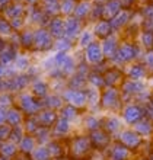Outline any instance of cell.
<instances>
[{
  "label": "cell",
  "mask_w": 153,
  "mask_h": 160,
  "mask_svg": "<svg viewBox=\"0 0 153 160\" xmlns=\"http://www.w3.org/2000/svg\"><path fill=\"white\" fill-rule=\"evenodd\" d=\"M86 55H88V60H89L90 63H95V61H99L101 60V50H99V47L92 42L89 47H88V50H86Z\"/></svg>",
  "instance_id": "52a82bcc"
},
{
  "label": "cell",
  "mask_w": 153,
  "mask_h": 160,
  "mask_svg": "<svg viewBox=\"0 0 153 160\" xmlns=\"http://www.w3.org/2000/svg\"><path fill=\"white\" fill-rule=\"evenodd\" d=\"M61 10L59 0H43V12L47 15H57Z\"/></svg>",
  "instance_id": "5b68a950"
},
{
  "label": "cell",
  "mask_w": 153,
  "mask_h": 160,
  "mask_svg": "<svg viewBox=\"0 0 153 160\" xmlns=\"http://www.w3.org/2000/svg\"><path fill=\"white\" fill-rule=\"evenodd\" d=\"M106 31H108V25L104 23V22H101V23L95 28V32L98 35H106Z\"/></svg>",
  "instance_id": "2e32d148"
},
{
  "label": "cell",
  "mask_w": 153,
  "mask_h": 160,
  "mask_svg": "<svg viewBox=\"0 0 153 160\" xmlns=\"http://www.w3.org/2000/svg\"><path fill=\"white\" fill-rule=\"evenodd\" d=\"M26 2H28V3H37L38 0H26Z\"/></svg>",
  "instance_id": "ffe728a7"
},
{
  "label": "cell",
  "mask_w": 153,
  "mask_h": 160,
  "mask_svg": "<svg viewBox=\"0 0 153 160\" xmlns=\"http://www.w3.org/2000/svg\"><path fill=\"white\" fill-rule=\"evenodd\" d=\"M90 44H92V34L90 32H83V34L80 35V39H79V45L80 47H89Z\"/></svg>",
  "instance_id": "5bb4252c"
},
{
  "label": "cell",
  "mask_w": 153,
  "mask_h": 160,
  "mask_svg": "<svg viewBox=\"0 0 153 160\" xmlns=\"http://www.w3.org/2000/svg\"><path fill=\"white\" fill-rule=\"evenodd\" d=\"M54 63H55V67L59 66L64 73H72L74 70V61L66 52H57L54 57Z\"/></svg>",
  "instance_id": "7a4b0ae2"
},
{
  "label": "cell",
  "mask_w": 153,
  "mask_h": 160,
  "mask_svg": "<svg viewBox=\"0 0 153 160\" xmlns=\"http://www.w3.org/2000/svg\"><path fill=\"white\" fill-rule=\"evenodd\" d=\"M22 25H23V21H22L21 18H16V19H12V21H10V26H12V28H15V29L22 28Z\"/></svg>",
  "instance_id": "e0dca14e"
},
{
  "label": "cell",
  "mask_w": 153,
  "mask_h": 160,
  "mask_svg": "<svg viewBox=\"0 0 153 160\" xmlns=\"http://www.w3.org/2000/svg\"><path fill=\"white\" fill-rule=\"evenodd\" d=\"M48 32L51 34V37H57V38H63L64 35V21H61L60 18H54L50 22V29Z\"/></svg>",
  "instance_id": "277c9868"
},
{
  "label": "cell",
  "mask_w": 153,
  "mask_h": 160,
  "mask_svg": "<svg viewBox=\"0 0 153 160\" xmlns=\"http://www.w3.org/2000/svg\"><path fill=\"white\" fill-rule=\"evenodd\" d=\"M15 55H16V52H15V47L8 45L4 50L0 51V63L2 64H9L10 61H13V60L16 58Z\"/></svg>",
  "instance_id": "8992f818"
},
{
  "label": "cell",
  "mask_w": 153,
  "mask_h": 160,
  "mask_svg": "<svg viewBox=\"0 0 153 160\" xmlns=\"http://www.w3.org/2000/svg\"><path fill=\"white\" fill-rule=\"evenodd\" d=\"M9 2H10V0H0V8H3V6H8Z\"/></svg>",
  "instance_id": "d6986e66"
},
{
  "label": "cell",
  "mask_w": 153,
  "mask_h": 160,
  "mask_svg": "<svg viewBox=\"0 0 153 160\" xmlns=\"http://www.w3.org/2000/svg\"><path fill=\"white\" fill-rule=\"evenodd\" d=\"M80 31V22L77 21L76 18H69L67 21L64 22V34L67 35L69 39L74 38Z\"/></svg>",
  "instance_id": "3957f363"
},
{
  "label": "cell",
  "mask_w": 153,
  "mask_h": 160,
  "mask_svg": "<svg viewBox=\"0 0 153 160\" xmlns=\"http://www.w3.org/2000/svg\"><path fill=\"white\" fill-rule=\"evenodd\" d=\"M23 13V6L19 3H15V4H10L4 10V15L8 18H12V19H16V18H21V15Z\"/></svg>",
  "instance_id": "ba28073f"
},
{
  "label": "cell",
  "mask_w": 153,
  "mask_h": 160,
  "mask_svg": "<svg viewBox=\"0 0 153 160\" xmlns=\"http://www.w3.org/2000/svg\"><path fill=\"white\" fill-rule=\"evenodd\" d=\"M45 89H47V86H45L44 83H41V82H38V83H35V92L39 93V95H43ZM45 92H47V90H45Z\"/></svg>",
  "instance_id": "ac0fdd59"
},
{
  "label": "cell",
  "mask_w": 153,
  "mask_h": 160,
  "mask_svg": "<svg viewBox=\"0 0 153 160\" xmlns=\"http://www.w3.org/2000/svg\"><path fill=\"white\" fill-rule=\"evenodd\" d=\"M34 39H35V32L32 31H25L21 34V45L28 48V47L34 45Z\"/></svg>",
  "instance_id": "30bf717a"
},
{
  "label": "cell",
  "mask_w": 153,
  "mask_h": 160,
  "mask_svg": "<svg viewBox=\"0 0 153 160\" xmlns=\"http://www.w3.org/2000/svg\"><path fill=\"white\" fill-rule=\"evenodd\" d=\"M16 2H19V0H16Z\"/></svg>",
  "instance_id": "44dd1931"
},
{
  "label": "cell",
  "mask_w": 153,
  "mask_h": 160,
  "mask_svg": "<svg viewBox=\"0 0 153 160\" xmlns=\"http://www.w3.org/2000/svg\"><path fill=\"white\" fill-rule=\"evenodd\" d=\"M34 47L38 51H48L53 47V37L48 31L45 29H38L35 32V39H34Z\"/></svg>",
  "instance_id": "6da1fadb"
},
{
  "label": "cell",
  "mask_w": 153,
  "mask_h": 160,
  "mask_svg": "<svg viewBox=\"0 0 153 160\" xmlns=\"http://www.w3.org/2000/svg\"><path fill=\"white\" fill-rule=\"evenodd\" d=\"M55 48L59 52H67L70 48H72V41L69 38H60L55 41Z\"/></svg>",
  "instance_id": "8fae6325"
},
{
  "label": "cell",
  "mask_w": 153,
  "mask_h": 160,
  "mask_svg": "<svg viewBox=\"0 0 153 160\" xmlns=\"http://www.w3.org/2000/svg\"><path fill=\"white\" fill-rule=\"evenodd\" d=\"M90 4L88 3V2H82L80 4H77L76 6V9H74V16H76V19H83V18L89 13V10H90Z\"/></svg>",
  "instance_id": "9c48e42d"
},
{
  "label": "cell",
  "mask_w": 153,
  "mask_h": 160,
  "mask_svg": "<svg viewBox=\"0 0 153 160\" xmlns=\"http://www.w3.org/2000/svg\"><path fill=\"white\" fill-rule=\"evenodd\" d=\"M0 35H12V26L4 19H0Z\"/></svg>",
  "instance_id": "4fadbf2b"
},
{
  "label": "cell",
  "mask_w": 153,
  "mask_h": 160,
  "mask_svg": "<svg viewBox=\"0 0 153 160\" xmlns=\"http://www.w3.org/2000/svg\"><path fill=\"white\" fill-rule=\"evenodd\" d=\"M74 9H76L74 0H63V3H61V12L64 15H70L72 12H74Z\"/></svg>",
  "instance_id": "7c38bea8"
},
{
  "label": "cell",
  "mask_w": 153,
  "mask_h": 160,
  "mask_svg": "<svg viewBox=\"0 0 153 160\" xmlns=\"http://www.w3.org/2000/svg\"><path fill=\"white\" fill-rule=\"evenodd\" d=\"M16 66H18V68H26L28 66H29V60L26 58L25 55L18 57V58H16Z\"/></svg>",
  "instance_id": "9a60e30c"
}]
</instances>
